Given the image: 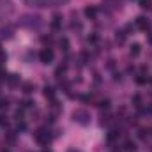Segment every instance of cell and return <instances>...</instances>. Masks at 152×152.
I'll return each instance as SVG.
<instances>
[{"instance_id":"6da1fadb","label":"cell","mask_w":152,"mask_h":152,"mask_svg":"<svg viewBox=\"0 0 152 152\" xmlns=\"http://www.w3.org/2000/svg\"><path fill=\"white\" fill-rule=\"evenodd\" d=\"M73 120L78 122V124H81V126H87L88 122H90V113L87 112V110H75L73 112Z\"/></svg>"},{"instance_id":"4dcf8cb0","label":"cell","mask_w":152,"mask_h":152,"mask_svg":"<svg viewBox=\"0 0 152 152\" xmlns=\"http://www.w3.org/2000/svg\"><path fill=\"white\" fill-rule=\"evenodd\" d=\"M69 152H80V151H76V149H71V151H69Z\"/></svg>"},{"instance_id":"5bb4252c","label":"cell","mask_w":152,"mask_h":152,"mask_svg":"<svg viewBox=\"0 0 152 152\" xmlns=\"http://www.w3.org/2000/svg\"><path fill=\"white\" fill-rule=\"evenodd\" d=\"M14 140H16V134H14L12 131H9V133L5 134V142H7V143H14Z\"/></svg>"},{"instance_id":"44dd1931","label":"cell","mask_w":152,"mask_h":152,"mask_svg":"<svg viewBox=\"0 0 152 152\" xmlns=\"http://www.w3.org/2000/svg\"><path fill=\"white\" fill-rule=\"evenodd\" d=\"M21 106H23V108H32L34 103H32L30 99H23V101H21Z\"/></svg>"},{"instance_id":"277c9868","label":"cell","mask_w":152,"mask_h":152,"mask_svg":"<svg viewBox=\"0 0 152 152\" xmlns=\"http://www.w3.org/2000/svg\"><path fill=\"white\" fill-rule=\"evenodd\" d=\"M136 27H138L140 30H149V28H151V21H149L145 16H138V18H136Z\"/></svg>"},{"instance_id":"30bf717a","label":"cell","mask_w":152,"mask_h":152,"mask_svg":"<svg viewBox=\"0 0 152 152\" xmlns=\"http://www.w3.org/2000/svg\"><path fill=\"white\" fill-rule=\"evenodd\" d=\"M124 147H126V151H129V152L136 151V143H134V142H131V140H127V142L124 143Z\"/></svg>"},{"instance_id":"d6986e66","label":"cell","mask_w":152,"mask_h":152,"mask_svg":"<svg viewBox=\"0 0 152 152\" xmlns=\"http://www.w3.org/2000/svg\"><path fill=\"white\" fill-rule=\"evenodd\" d=\"M71 28H73V30H81L83 25H81L80 21H71Z\"/></svg>"},{"instance_id":"484cf974","label":"cell","mask_w":152,"mask_h":152,"mask_svg":"<svg viewBox=\"0 0 152 152\" xmlns=\"http://www.w3.org/2000/svg\"><path fill=\"white\" fill-rule=\"evenodd\" d=\"M7 78H9V75L5 71H0V81H7Z\"/></svg>"},{"instance_id":"7402d4cb","label":"cell","mask_w":152,"mask_h":152,"mask_svg":"<svg viewBox=\"0 0 152 152\" xmlns=\"http://www.w3.org/2000/svg\"><path fill=\"white\" fill-rule=\"evenodd\" d=\"M66 69H67V67H66V66L62 64V66H58V67H57V71H55V75H57V76L64 75V73H66Z\"/></svg>"},{"instance_id":"4fadbf2b","label":"cell","mask_w":152,"mask_h":152,"mask_svg":"<svg viewBox=\"0 0 152 152\" xmlns=\"http://www.w3.org/2000/svg\"><path fill=\"white\" fill-rule=\"evenodd\" d=\"M2 37L4 39H11L12 37V28H2Z\"/></svg>"},{"instance_id":"ba28073f","label":"cell","mask_w":152,"mask_h":152,"mask_svg":"<svg viewBox=\"0 0 152 152\" xmlns=\"http://www.w3.org/2000/svg\"><path fill=\"white\" fill-rule=\"evenodd\" d=\"M140 48H142V46H140L138 42H134V44H131V50H129V53H131L133 57H138V55H140Z\"/></svg>"},{"instance_id":"e0dca14e","label":"cell","mask_w":152,"mask_h":152,"mask_svg":"<svg viewBox=\"0 0 152 152\" xmlns=\"http://www.w3.org/2000/svg\"><path fill=\"white\" fill-rule=\"evenodd\" d=\"M134 81H136L138 85H145V83H147V76H143V75L136 76V78H134Z\"/></svg>"},{"instance_id":"3957f363","label":"cell","mask_w":152,"mask_h":152,"mask_svg":"<svg viewBox=\"0 0 152 152\" xmlns=\"http://www.w3.org/2000/svg\"><path fill=\"white\" fill-rule=\"evenodd\" d=\"M39 58H41L42 64H50V62H53V51L50 48H44V50H41Z\"/></svg>"},{"instance_id":"83f0119b","label":"cell","mask_w":152,"mask_h":152,"mask_svg":"<svg viewBox=\"0 0 152 152\" xmlns=\"http://www.w3.org/2000/svg\"><path fill=\"white\" fill-rule=\"evenodd\" d=\"M99 106H101V108H108V106H110V101H108V99H104V101H101V104H99Z\"/></svg>"},{"instance_id":"ffe728a7","label":"cell","mask_w":152,"mask_h":152,"mask_svg":"<svg viewBox=\"0 0 152 152\" xmlns=\"http://www.w3.org/2000/svg\"><path fill=\"white\" fill-rule=\"evenodd\" d=\"M131 101H133V104H134V106H140V104H142V97H140L138 94H136V96H133V99H131Z\"/></svg>"},{"instance_id":"52a82bcc","label":"cell","mask_w":152,"mask_h":152,"mask_svg":"<svg viewBox=\"0 0 152 152\" xmlns=\"http://www.w3.org/2000/svg\"><path fill=\"white\" fill-rule=\"evenodd\" d=\"M42 94H44V97H46V99H50L51 103L55 101V90H53L51 87H48V85H46V87L42 88Z\"/></svg>"},{"instance_id":"d6a6232c","label":"cell","mask_w":152,"mask_h":152,"mask_svg":"<svg viewBox=\"0 0 152 152\" xmlns=\"http://www.w3.org/2000/svg\"><path fill=\"white\" fill-rule=\"evenodd\" d=\"M42 152H51V151H48V149H44V151H42Z\"/></svg>"},{"instance_id":"f1b7e54d","label":"cell","mask_w":152,"mask_h":152,"mask_svg":"<svg viewBox=\"0 0 152 152\" xmlns=\"http://www.w3.org/2000/svg\"><path fill=\"white\" fill-rule=\"evenodd\" d=\"M147 41H149V42H151V44H152V32H151V34H149V36H147Z\"/></svg>"},{"instance_id":"7c38bea8","label":"cell","mask_w":152,"mask_h":152,"mask_svg":"<svg viewBox=\"0 0 152 152\" xmlns=\"http://www.w3.org/2000/svg\"><path fill=\"white\" fill-rule=\"evenodd\" d=\"M58 44H60V48H62L64 51H67V50H69V41H67V37H62Z\"/></svg>"},{"instance_id":"9a60e30c","label":"cell","mask_w":152,"mask_h":152,"mask_svg":"<svg viewBox=\"0 0 152 152\" xmlns=\"http://www.w3.org/2000/svg\"><path fill=\"white\" fill-rule=\"evenodd\" d=\"M140 7H142V9H151L152 0H140Z\"/></svg>"},{"instance_id":"ac0fdd59","label":"cell","mask_w":152,"mask_h":152,"mask_svg":"<svg viewBox=\"0 0 152 152\" xmlns=\"http://www.w3.org/2000/svg\"><path fill=\"white\" fill-rule=\"evenodd\" d=\"M87 41H88L90 44H96V42L99 41V36H97V34H90V36L87 37Z\"/></svg>"},{"instance_id":"5b68a950","label":"cell","mask_w":152,"mask_h":152,"mask_svg":"<svg viewBox=\"0 0 152 152\" xmlns=\"http://www.w3.org/2000/svg\"><path fill=\"white\" fill-rule=\"evenodd\" d=\"M83 12H85V16H87L88 20H96V16H97V9H96L94 5H87Z\"/></svg>"},{"instance_id":"8fae6325","label":"cell","mask_w":152,"mask_h":152,"mask_svg":"<svg viewBox=\"0 0 152 152\" xmlns=\"http://www.w3.org/2000/svg\"><path fill=\"white\" fill-rule=\"evenodd\" d=\"M7 81H9V85H12V87H14V85H18V83H20V76L11 75L9 78H7Z\"/></svg>"},{"instance_id":"7a4b0ae2","label":"cell","mask_w":152,"mask_h":152,"mask_svg":"<svg viewBox=\"0 0 152 152\" xmlns=\"http://www.w3.org/2000/svg\"><path fill=\"white\" fill-rule=\"evenodd\" d=\"M34 138L37 140L41 145H48V142H50V133H48L46 129H37V131L34 133Z\"/></svg>"},{"instance_id":"cb8c5ba5","label":"cell","mask_w":152,"mask_h":152,"mask_svg":"<svg viewBox=\"0 0 152 152\" xmlns=\"http://www.w3.org/2000/svg\"><path fill=\"white\" fill-rule=\"evenodd\" d=\"M80 57H81V64H87V62H88V53H87V51H81Z\"/></svg>"},{"instance_id":"4316f807","label":"cell","mask_w":152,"mask_h":152,"mask_svg":"<svg viewBox=\"0 0 152 152\" xmlns=\"http://www.w3.org/2000/svg\"><path fill=\"white\" fill-rule=\"evenodd\" d=\"M14 117H16L18 120H21V118H23V110H16V115H14Z\"/></svg>"},{"instance_id":"f546056e","label":"cell","mask_w":152,"mask_h":152,"mask_svg":"<svg viewBox=\"0 0 152 152\" xmlns=\"http://www.w3.org/2000/svg\"><path fill=\"white\" fill-rule=\"evenodd\" d=\"M147 83H151V85H152V76H151V78H147Z\"/></svg>"},{"instance_id":"8992f818","label":"cell","mask_w":152,"mask_h":152,"mask_svg":"<svg viewBox=\"0 0 152 152\" xmlns=\"http://www.w3.org/2000/svg\"><path fill=\"white\" fill-rule=\"evenodd\" d=\"M60 27H62V16L60 14H53V18H51V28L58 30Z\"/></svg>"},{"instance_id":"2e32d148","label":"cell","mask_w":152,"mask_h":152,"mask_svg":"<svg viewBox=\"0 0 152 152\" xmlns=\"http://www.w3.org/2000/svg\"><path fill=\"white\" fill-rule=\"evenodd\" d=\"M115 37H117V41H118V42H120V44H122V42H124V41H126V32H124V30H118V32H117V36H115Z\"/></svg>"},{"instance_id":"d4e9b609","label":"cell","mask_w":152,"mask_h":152,"mask_svg":"<svg viewBox=\"0 0 152 152\" xmlns=\"http://www.w3.org/2000/svg\"><path fill=\"white\" fill-rule=\"evenodd\" d=\"M7 124H9L7 117H5V115H0V126H7Z\"/></svg>"},{"instance_id":"9c48e42d","label":"cell","mask_w":152,"mask_h":152,"mask_svg":"<svg viewBox=\"0 0 152 152\" xmlns=\"http://www.w3.org/2000/svg\"><path fill=\"white\" fill-rule=\"evenodd\" d=\"M34 88H36V87H34V83H30V81L23 83V92H25V94H32V92H34Z\"/></svg>"},{"instance_id":"1f68e13d","label":"cell","mask_w":152,"mask_h":152,"mask_svg":"<svg viewBox=\"0 0 152 152\" xmlns=\"http://www.w3.org/2000/svg\"><path fill=\"white\" fill-rule=\"evenodd\" d=\"M2 152H9V151H7V149H2Z\"/></svg>"},{"instance_id":"603a6c76","label":"cell","mask_w":152,"mask_h":152,"mask_svg":"<svg viewBox=\"0 0 152 152\" xmlns=\"http://www.w3.org/2000/svg\"><path fill=\"white\" fill-rule=\"evenodd\" d=\"M9 108V101L7 99H0V110H7Z\"/></svg>"}]
</instances>
